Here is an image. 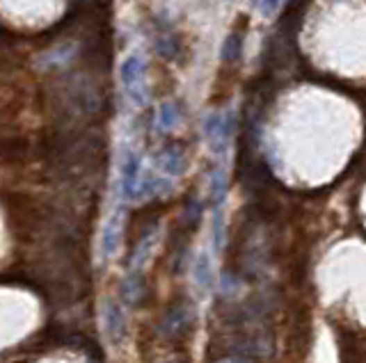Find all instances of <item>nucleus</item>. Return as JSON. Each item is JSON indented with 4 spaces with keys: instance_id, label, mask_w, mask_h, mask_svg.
I'll return each mask as SVG.
<instances>
[{
    "instance_id": "nucleus-2",
    "label": "nucleus",
    "mask_w": 366,
    "mask_h": 363,
    "mask_svg": "<svg viewBox=\"0 0 366 363\" xmlns=\"http://www.w3.org/2000/svg\"><path fill=\"white\" fill-rule=\"evenodd\" d=\"M26 151H28L26 140H21V137H5V140H0V162H3V164L21 162L23 158H26Z\"/></svg>"
},
{
    "instance_id": "nucleus-1",
    "label": "nucleus",
    "mask_w": 366,
    "mask_h": 363,
    "mask_svg": "<svg viewBox=\"0 0 366 363\" xmlns=\"http://www.w3.org/2000/svg\"><path fill=\"white\" fill-rule=\"evenodd\" d=\"M106 327H108V336L113 338V343L119 345L124 341V334H126V318H124L122 306L108 299L106 304Z\"/></svg>"
},
{
    "instance_id": "nucleus-3",
    "label": "nucleus",
    "mask_w": 366,
    "mask_h": 363,
    "mask_svg": "<svg viewBox=\"0 0 366 363\" xmlns=\"http://www.w3.org/2000/svg\"><path fill=\"white\" fill-rule=\"evenodd\" d=\"M197 279L199 283H204V288L211 286V270H208V260L204 256L197 260Z\"/></svg>"
}]
</instances>
